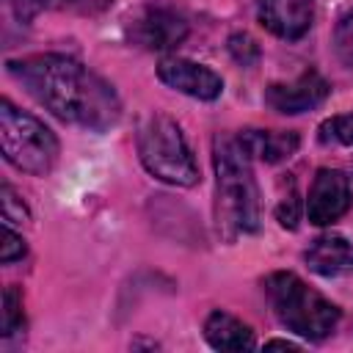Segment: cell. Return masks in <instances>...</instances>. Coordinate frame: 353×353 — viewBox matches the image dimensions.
I'll use <instances>...</instances> for the list:
<instances>
[{
	"label": "cell",
	"instance_id": "obj_1",
	"mask_svg": "<svg viewBox=\"0 0 353 353\" xmlns=\"http://www.w3.org/2000/svg\"><path fill=\"white\" fill-rule=\"evenodd\" d=\"M6 69L39 105H44L61 121L105 132L121 119V102L113 85L74 58L44 52L11 58Z\"/></svg>",
	"mask_w": 353,
	"mask_h": 353
},
{
	"label": "cell",
	"instance_id": "obj_2",
	"mask_svg": "<svg viewBox=\"0 0 353 353\" xmlns=\"http://www.w3.org/2000/svg\"><path fill=\"white\" fill-rule=\"evenodd\" d=\"M215 163V218L218 229L232 240L259 229V190L245 149L232 135H218L212 146Z\"/></svg>",
	"mask_w": 353,
	"mask_h": 353
},
{
	"label": "cell",
	"instance_id": "obj_3",
	"mask_svg": "<svg viewBox=\"0 0 353 353\" xmlns=\"http://www.w3.org/2000/svg\"><path fill=\"white\" fill-rule=\"evenodd\" d=\"M265 295H268L279 323L303 339L328 336L336 328L339 314H342L336 303L323 298L317 290H312L303 279H298L290 270L270 273L265 279Z\"/></svg>",
	"mask_w": 353,
	"mask_h": 353
},
{
	"label": "cell",
	"instance_id": "obj_4",
	"mask_svg": "<svg viewBox=\"0 0 353 353\" xmlns=\"http://www.w3.org/2000/svg\"><path fill=\"white\" fill-rule=\"evenodd\" d=\"M138 157L143 168L160 182L190 188L199 182V165L179 130L165 113H149L138 127Z\"/></svg>",
	"mask_w": 353,
	"mask_h": 353
},
{
	"label": "cell",
	"instance_id": "obj_5",
	"mask_svg": "<svg viewBox=\"0 0 353 353\" xmlns=\"http://www.w3.org/2000/svg\"><path fill=\"white\" fill-rule=\"evenodd\" d=\"M0 149L3 157L33 176H44L58 157V138L36 116L14 108L8 99L0 102Z\"/></svg>",
	"mask_w": 353,
	"mask_h": 353
},
{
	"label": "cell",
	"instance_id": "obj_6",
	"mask_svg": "<svg viewBox=\"0 0 353 353\" xmlns=\"http://www.w3.org/2000/svg\"><path fill=\"white\" fill-rule=\"evenodd\" d=\"M127 36L143 50H174L188 36V19L165 3H146L127 19Z\"/></svg>",
	"mask_w": 353,
	"mask_h": 353
},
{
	"label": "cell",
	"instance_id": "obj_7",
	"mask_svg": "<svg viewBox=\"0 0 353 353\" xmlns=\"http://www.w3.org/2000/svg\"><path fill=\"white\" fill-rule=\"evenodd\" d=\"M350 179L339 168H320L309 188L306 215L314 226H328L350 210Z\"/></svg>",
	"mask_w": 353,
	"mask_h": 353
},
{
	"label": "cell",
	"instance_id": "obj_8",
	"mask_svg": "<svg viewBox=\"0 0 353 353\" xmlns=\"http://www.w3.org/2000/svg\"><path fill=\"white\" fill-rule=\"evenodd\" d=\"M157 77L179 91V94H188L193 99H218L221 91H223V80L210 69V66H201L196 61H188V58H163L157 63Z\"/></svg>",
	"mask_w": 353,
	"mask_h": 353
},
{
	"label": "cell",
	"instance_id": "obj_9",
	"mask_svg": "<svg viewBox=\"0 0 353 353\" xmlns=\"http://www.w3.org/2000/svg\"><path fill=\"white\" fill-rule=\"evenodd\" d=\"M328 91H331V85L317 72L309 69L301 77H295L292 83H273V85H268L265 102L273 110H279V113L295 116V113H306V110L317 108L328 97Z\"/></svg>",
	"mask_w": 353,
	"mask_h": 353
},
{
	"label": "cell",
	"instance_id": "obj_10",
	"mask_svg": "<svg viewBox=\"0 0 353 353\" xmlns=\"http://www.w3.org/2000/svg\"><path fill=\"white\" fill-rule=\"evenodd\" d=\"M314 19V0H259V22L279 39H301Z\"/></svg>",
	"mask_w": 353,
	"mask_h": 353
},
{
	"label": "cell",
	"instance_id": "obj_11",
	"mask_svg": "<svg viewBox=\"0 0 353 353\" xmlns=\"http://www.w3.org/2000/svg\"><path fill=\"white\" fill-rule=\"evenodd\" d=\"M303 262L317 276H347L353 273V243L339 234H323L306 248Z\"/></svg>",
	"mask_w": 353,
	"mask_h": 353
},
{
	"label": "cell",
	"instance_id": "obj_12",
	"mask_svg": "<svg viewBox=\"0 0 353 353\" xmlns=\"http://www.w3.org/2000/svg\"><path fill=\"white\" fill-rule=\"evenodd\" d=\"M204 339L215 350H251L254 347V331L237 320L229 312H212L204 323Z\"/></svg>",
	"mask_w": 353,
	"mask_h": 353
},
{
	"label": "cell",
	"instance_id": "obj_13",
	"mask_svg": "<svg viewBox=\"0 0 353 353\" xmlns=\"http://www.w3.org/2000/svg\"><path fill=\"white\" fill-rule=\"evenodd\" d=\"M240 146L248 157H259L265 163H281L298 149L295 132H270V130H243L237 135Z\"/></svg>",
	"mask_w": 353,
	"mask_h": 353
},
{
	"label": "cell",
	"instance_id": "obj_14",
	"mask_svg": "<svg viewBox=\"0 0 353 353\" xmlns=\"http://www.w3.org/2000/svg\"><path fill=\"white\" fill-rule=\"evenodd\" d=\"M22 325V295L17 287L3 292V336H11Z\"/></svg>",
	"mask_w": 353,
	"mask_h": 353
},
{
	"label": "cell",
	"instance_id": "obj_15",
	"mask_svg": "<svg viewBox=\"0 0 353 353\" xmlns=\"http://www.w3.org/2000/svg\"><path fill=\"white\" fill-rule=\"evenodd\" d=\"M334 50H336L339 61L347 69H353V14L339 19V25L334 30Z\"/></svg>",
	"mask_w": 353,
	"mask_h": 353
},
{
	"label": "cell",
	"instance_id": "obj_16",
	"mask_svg": "<svg viewBox=\"0 0 353 353\" xmlns=\"http://www.w3.org/2000/svg\"><path fill=\"white\" fill-rule=\"evenodd\" d=\"M320 141L328 143V138L345 143V146H353V113H342V116H334L331 121H325L320 127Z\"/></svg>",
	"mask_w": 353,
	"mask_h": 353
},
{
	"label": "cell",
	"instance_id": "obj_17",
	"mask_svg": "<svg viewBox=\"0 0 353 353\" xmlns=\"http://www.w3.org/2000/svg\"><path fill=\"white\" fill-rule=\"evenodd\" d=\"M229 52L240 66H254L259 61V47L248 33H234L229 39Z\"/></svg>",
	"mask_w": 353,
	"mask_h": 353
},
{
	"label": "cell",
	"instance_id": "obj_18",
	"mask_svg": "<svg viewBox=\"0 0 353 353\" xmlns=\"http://www.w3.org/2000/svg\"><path fill=\"white\" fill-rule=\"evenodd\" d=\"M25 256V240L11 229V223L3 226V243H0V259L3 265H11Z\"/></svg>",
	"mask_w": 353,
	"mask_h": 353
},
{
	"label": "cell",
	"instance_id": "obj_19",
	"mask_svg": "<svg viewBox=\"0 0 353 353\" xmlns=\"http://www.w3.org/2000/svg\"><path fill=\"white\" fill-rule=\"evenodd\" d=\"M3 221L6 223H22V221H28V210H25L22 199L11 190V185H3Z\"/></svg>",
	"mask_w": 353,
	"mask_h": 353
},
{
	"label": "cell",
	"instance_id": "obj_20",
	"mask_svg": "<svg viewBox=\"0 0 353 353\" xmlns=\"http://www.w3.org/2000/svg\"><path fill=\"white\" fill-rule=\"evenodd\" d=\"M276 218L284 229H295L298 226V199L295 193H290V199H281L276 207Z\"/></svg>",
	"mask_w": 353,
	"mask_h": 353
},
{
	"label": "cell",
	"instance_id": "obj_21",
	"mask_svg": "<svg viewBox=\"0 0 353 353\" xmlns=\"http://www.w3.org/2000/svg\"><path fill=\"white\" fill-rule=\"evenodd\" d=\"M8 3H11L14 14H17L22 22H30L41 8L52 6V0H8Z\"/></svg>",
	"mask_w": 353,
	"mask_h": 353
},
{
	"label": "cell",
	"instance_id": "obj_22",
	"mask_svg": "<svg viewBox=\"0 0 353 353\" xmlns=\"http://www.w3.org/2000/svg\"><path fill=\"white\" fill-rule=\"evenodd\" d=\"M265 347H281V350H298V345H292V342H287V339H270Z\"/></svg>",
	"mask_w": 353,
	"mask_h": 353
}]
</instances>
